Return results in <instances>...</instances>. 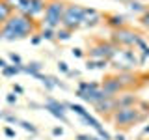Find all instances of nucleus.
<instances>
[{
    "label": "nucleus",
    "instance_id": "nucleus-1",
    "mask_svg": "<svg viewBox=\"0 0 149 140\" xmlns=\"http://www.w3.org/2000/svg\"><path fill=\"white\" fill-rule=\"evenodd\" d=\"M34 34H37L36 21L15 11L6 21V24L0 28V37L6 41H19V39H24V37H32Z\"/></svg>",
    "mask_w": 149,
    "mask_h": 140
},
{
    "label": "nucleus",
    "instance_id": "nucleus-2",
    "mask_svg": "<svg viewBox=\"0 0 149 140\" xmlns=\"http://www.w3.org/2000/svg\"><path fill=\"white\" fill-rule=\"evenodd\" d=\"M110 120L118 127H130V125L140 123L142 120H146V112H142L138 106H125V108H118L112 112Z\"/></svg>",
    "mask_w": 149,
    "mask_h": 140
},
{
    "label": "nucleus",
    "instance_id": "nucleus-3",
    "mask_svg": "<svg viewBox=\"0 0 149 140\" xmlns=\"http://www.w3.org/2000/svg\"><path fill=\"white\" fill-rule=\"evenodd\" d=\"M63 9H65V2H62V0H49L45 6V11H43V22L41 24L47 28H52V30L60 28L62 26Z\"/></svg>",
    "mask_w": 149,
    "mask_h": 140
},
{
    "label": "nucleus",
    "instance_id": "nucleus-4",
    "mask_svg": "<svg viewBox=\"0 0 149 140\" xmlns=\"http://www.w3.org/2000/svg\"><path fill=\"white\" fill-rule=\"evenodd\" d=\"M108 62H114V67L119 71H130L136 64H140V58L136 56V50L130 49H116L110 56Z\"/></svg>",
    "mask_w": 149,
    "mask_h": 140
},
{
    "label": "nucleus",
    "instance_id": "nucleus-5",
    "mask_svg": "<svg viewBox=\"0 0 149 140\" xmlns=\"http://www.w3.org/2000/svg\"><path fill=\"white\" fill-rule=\"evenodd\" d=\"M82 15H84V8L78 6V4H65L63 15H62V28H67V30H78L82 22Z\"/></svg>",
    "mask_w": 149,
    "mask_h": 140
},
{
    "label": "nucleus",
    "instance_id": "nucleus-6",
    "mask_svg": "<svg viewBox=\"0 0 149 140\" xmlns=\"http://www.w3.org/2000/svg\"><path fill=\"white\" fill-rule=\"evenodd\" d=\"M138 34L134 30H129L127 26L125 28H119V30H112V41L114 45L118 47H123V49H130V47L136 45V39H138Z\"/></svg>",
    "mask_w": 149,
    "mask_h": 140
},
{
    "label": "nucleus",
    "instance_id": "nucleus-7",
    "mask_svg": "<svg viewBox=\"0 0 149 140\" xmlns=\"http://www.w3.org/2000/svg\"><path fill=\"white\" fill-rule=\"evenodd\" d=\"M47 2H49V0H22V4L19 6V9L15 13H21V15H26L30 19H36V17L43 15Z\"/></svg>",
    "mask_w": 149,
    "mask_h": 140
},
{
    "label": "nucleus",
    "instance_id": "nucleus-8",
    "mask_svg": "<svg viewBox=\"0 0 149 140\" xmlns=\"http://www.w3.org/2000/svg\"><path fill=\"white\" fill-rule=\"evenodd\" d=\"M118 49L114 43H106V41H99L97 45H93L90 49L91 60H110V56L114 54V50Z\"/></svg>",
    "mask_w": 149,
    "mask_h": 140
},
{
    "label": "nucleus",
    "instance_id": "nucleus-9",
    "mask_svg": "<svg viewBox=\"0 0 149 140\" xmlns=\"http://www.w3.org/2000/svg\"><path fill=\"white\" fill-rule=\"evenodd\" d=\"M45 110H49L50 114L54 116V118H58V120H62L63 123H67V116H65V103H60V101H56V99H52V97H49L47 99V103H45Z\"/></svg>",
    "mask_w": 149,
    "mask_h": 140
},
{
    "label": "nucleus",
    "instance_id": "nucleus-10",
    "mask_svg": "<svg viewBox=\"0 0 149 140\" xmlns=\"http://www.w3.org/2000/svg\"><path fill=\"white\" fill-rule=\"evenodd\" d=\"M101 21H102V15L95 8H84L80 28H95L97 24H101Z\"/></svg>",
    "mask_w": 149,
    "mask_h": 140
},
{
    "label": "nucleus",
    "instance_id": "nucleus-11",
    "mask_svg": "<svg viewBox=\"0 0 149 140\" xmlns=\"http://www.w3.org/2000/svg\"><path fill=\"white\" fill-rule=\"evenodd\" d=\"M77 95L80 97L82 101L90 103V105H97L99 101L106 99V97H110L108 93H104L101 88H97V90H77Z\"/></svg>",
    "mask_w": 149,
    "mask_h": 140
},
{
    "label": "nucleus",
    "instance_id": "nucleus-12",
    "mask_svg": "<svg viewBox=\"0 0 149 140\" xmlns=\"http://www.w3.org/2000/svg\"><path fill=\"white\" fill-rule=\"evenodd\" d=\"M101 90L104 93H108L110 97H116V95H119V93L123 92V88H121V84H119V80L116 77H108L104 82H102Z\"/></svg>",
    "mask_w": 149,
    "mask_h": 140
},
{
    "label": "nucleus",
    "instance_id": "nucleus-13",
    "mask_svg": "<svg viewBox=\"0 0 149 140\" xmlns=\"http://www.w3.org/2000/svg\"><path fill=\"white\" fill-rule=\"evenodd\" d=\"M114 103H116V110L125 108V106H136L138 105V97L132 95V93H121V95L114 97Z\"/></svg>",
    "mask_w": 149,
    "mask_h": 140
},
{
    "label": "nucleus",
    "instance_id": "nucleus-14",
    "mask_svg": "<svg viewBox=\"0 0 149 140\" xmlns=\"http://www.w3.org/2000/svg\"><path fill=\"white\" fill-rule=\"evenodd\" d=\"M93 106H95V110L99 112V114H102V116H112V112L116 110L114 97H106V99L99 101L97 105H93Z\"/></svg>",
    "mask_w": 149,
    "mask_h": 140
},
{
    "label": "nucleus",
    "instance_id": "nucleus-15",
    "mask_svg": "<svg viewBox=\"0 0 149 140\" xmlns=\"http://www.w3.org/2000/svg\"><path fill=\"white\" fill-rule=\"evenodd\" d=\"M116 78L119 80V84H121V88H123V90H127V88H132V86H136V82H138L136 75H132L130 71H119L118 75H116Z\"/></svg>",
    "mask_w": 149,
    "mask_h": 140
},
{
    "label": "nucleus",
    "instance_id": "nucleus-16",
    "mask_svg": "<svg viewBox=\"0 0 149 140\" xmlns=\"http://www.w3.org/2000/svg\"><path fill=\"white\" fill-rule=\"evenodd\" d=\"M104 21H106V24H108L112 30H119V28H125V24H127V17H125V15H119V13L106 15Z\"/></svg>",
    "mask_w": 149,
    "mask_h": 140
},
{
    "label": "nucleus",
    "instance_id": "nucleus-17",
    "mask_svg": "<svg viewBox=\"0 0 149 140\" xmlns=\"http://www.w3.org/2000/svg\"><path fill=\"white\" fill-rule=\"evenodd\" d=\"M134 47L142 52V56H140V64H143V62H146V58H149V45H147V41L142 39V37H138Z\"/></svg>",
    "mask_w": 149,
    "mask_h": 140
},
{
    "label": "nucleus",
    "instance_id": "nucleus-18",
    "mask_svg": "<svg viewBox=\"0 0 149 140\" xmlns=\"http://www.w3.org/2000/svg\"><path fill=\"white\" fill-rule=\"evenodd\" d=\"M11 13H13V9L9 8L8 4L4 2V0H0V28L6 24V21L11 17Z\"/></svg>",
    "mask_w": 149,
    "mask_h": 140
},
{
    "label": "nucleus",
    "instance_id": "nucleus-19",
    "mask_svg": "<svg viewBox=\"0 0 149 140\" xmlns=\"http://www.w3.org/2000/svg\"><path fill=\"white\" fill-rule=\"evenodd\" d=\"M127 8L130 9V11H134V13H140V15H142V13L147 9V6L142 2V0H129V2H127Z\"/></svg>",
    "mask_w": 149,
    "mask_h": 140
},
{
    "label": "nucleus",
    "instance_id": "nucleus-20",
    "mask_svg": "<svg viewBox=\"0 0 149 140\" xmlns=\"http://www.w3.org/2000/svg\"><path fill=\"white\" fill-rule=\"evenodd\" d=\"M71 36H73V32L71 30H67V28H56V34H54V39H58V41H67V39H71Z\"/></svg>",
    "mask_w": 149,
    "mask_h": 140
},
{
    "label": "nucleus",
    "instance_id": "nucleus-21",
    "mask_svg": "<svg viewBox=\"0 0 149 140\" xmlns=\"http://www.w3.org/2000/svg\"><path fill=\"white\" fill-rule=\"evenodd\" d=\"M108 67V60H88L86 69H106Z\"/></svg>",
    "mask_w": 149,
    "mask_h": 140
},
{
    "label": "nucleus",
    "instance_id": "nucleus-22",
    "mask_svg": "<svg viewBox=\"0 0 149 140\" xmlns=\"http://www.w3.org/2000/svg\"><path fill=\"white\" fill-rule=\"evenodd\" d=\"M65 106H67V108H71V110L74 112V114H77V116H80V118H84V116H88V114H90V112L84 108L82 105H74V103H65Z\"/></svg>",
    "mask_w": 149,
    "mask_h": 140
},
{
    "label": "nucleus",
    "instance_id": "nucleus-23",
    "mask_svg": "<svg viewBox=\"0 0 149 140\" xmlns=\"http://www.w3.org/2000/svg\"><path fill=\"white\" fill-rule=\"evenodd\" d=\"M22 71L34 77V75H37V73L41 71V64H39V62H30V64L26 65V67H22Z\"/></svg>",
    "mask_w": 149,
    "mask_h": 140
},
{
    "label": "nucleus",
    "instance_id": "nucleus-24",
    "mask_svg": "<svg viewBox=\"0 0 149 140\" xmlns=\"http://www.w3.org/2000/svg\"><path fill=\"white\" fill-rule=\"evenodd\" d=\"M21 71H22V65H9V64L2 69V73L6 75V77H13V75H17Z\"/></svg>",
    "mask_w": 149,
    "mask_h": 140
},
{
    "label": "nucleus",
    "instance_id": "nucleus-25",
    "mask_svg": "<svg viewBox=\"0 0 149 140\" xmlns=\"http://www.w3.org/2000/svg\"><path fill=\"white\" fill-rule=\"evenodd\" d=\"M54 34H56V30L43 26V28H41V32H39V37H41V39H47V41H50V39H54Z\"/></svg>",
    "mask_w": 149,
    "mask_h": 140
},
{
    "label": "nucleus",
    "instance_id": "nucleus-26",
    "mask_svg": "<svg viewBox=\"0 0 149 140\" xmlns=\"http://www.w3.org/2000/svg\"><path fill=\"white\" fill-rule=\"evenodd\" d=\"M80 120H82V121H86V123L90 125V127H93V129H95V131H99V129H102V127H101V123H99V121H97L95 118H93L91 114L84 116V118H80Z\"/></svg>",
    "mask_w": 149,
    "mask_h": 140
},
{
    "label": "nucleus",
    "instance_id": "nucleus-27",
    "mask_svg": "<svg viewBox=\"0 0 149 140\" xmlns=\"http://www.w3.org/2000/svg\"><path fill=\"white\" fill-rule=\"evenodd\" d=\"M19 125H21L24 131H28V133H32V134H37V129H36V125L34 123H30V121H24V120H19Z\"/></svg>",
    "mask_w": 149,
    "mask_h": 140
},
{
    "label": "nucleus",
    "instance_id": "nucleus-28",
    "mask_svg": "<svg viewBox=\"0 0 149 140\" xmlns=\"http://www.w3.org/2000/svg\"><path fill=\"white\" fill-rule=\"evenodd\" d=\"M97 88H101L97 82H78V90H97Z\"/></svg>",
    "mask_w": 149,
    "mask_h": 140
},
{
    "label": "nucleus",
    "instance_id": "nucleus-29",
    "mask_svg": "<svg viewBox=\"0 0 149 140\" xmlns=\"http://www.w3.org/2000/svg\"><path fill=\"white\" fill-rule=\"evenodd\" d=\"M140 24L146 28V30H149V8L142 13V15H140Z\"/></svg>",
    "mask_w": 149,
    "mask_h": 140
},
{
    "label": "nucleus",
    "instance_id": "nucleus-30",
    "mask_svg": "<svg viewBox=\"0 0 149 140\" xmlns=\"http://www.w3.org/2000/svg\"><path fill=\"white\" fill-rule=\"evenodd\" d=\"M4 2H6L8 6L13 9V11H17V9H19V6L22 4V0H4Z\"/></svg>",
    "mask_w": 149,
    "mask_h": 140
},
{
    "label": "nucleus",
    "instance_id": "nucleus-31",
    "mask_svg": "<svg viewBox=\"0 0 149 140\" xmlns=\"http://www.w3.org/2000/svg\"><path fill=\"white\" fill-rule=\"evenodd\" d=\"M9 60L13 62V65H22V60H21V56L15 54V52H9Z\"/></svg>",
    "mask_w": 149,
    "mask_h": 140
},
{
    "label": "nucleus",
    "instance_id": "nucleus-32",
    "mask_svg": "<svg viewBox=\"0 0 149 140\" xmlns=\"http://www.w3.org/2000/svg\"><path fill=\"white\" fill-rule=\"evenodd\" d=\"M97 134H99V138H102V140H112V134L106 133L104 129H99V131H97Z\"/></svg>",
    "mask_w": 149,
    "mask_h": 140
},
{
    "label": "nucleus",
    "instance_id": "nucleus-33",
    "mask_svg": "<svg viewBox=\"0 0 149 140\" xmlns=\"http://www.w3.org/2000/svg\"><path fill=\"white\" fill-rule=\"evenodd\" d=\"M58 69H60L62 73H65V75L69 73V65L65 64V62H58Z\"/></svg>",
    "mask_w": 149,
    "mask_h": 140
},
{
    "label": "nucleus",
    "instance_id": "nucleus-34",
    "mask_svg": "<svg viewBox=\"0 0 149 140\" xmlns=\"http://www.w3.org/2000/svg\"><path fill=\"white\" fill-rule=\"evenodd\" d=\"M30 41H32V45H39V43H41V41H43V39H41V37H39V34H34V36L30 37Z\"/></svg>",
    "mask_w": 149,
    "mask_h": 140
},
{
    "label": "nucleus",
    "instance_id": "nucleus-35",
    "mask_svg": "<svg viewBox=\"0 0 149 140\" xmlns=\"http://www.w3.org/2000/svg\"><path fill=\"white\" fill-rule=\"evenodd\" d=\"M4 134L9 136V138H15V131H13L11 127H6V129H4Z\"/></svg>",
    "mask_w": 149,
    "mask_h": 140
},
{
    "label": "nucleus",
    "instance_id": "nucleus-36",
    "mask_svg": "<svg viewBox=\"0 0 149 140\" xmlns=\"http://www.w3.org/2000/svg\"><path fill=\"white\" fill-rule=\"evenodd\" d=\"M71 54L74 56V58H82V56H84L82 49H73V50H71Z\"/></svg>",
    "mask_w": 149,
    "mask_h": 140
},
{
    "label": "nucleus",
    "instance_id": "nucleus-37",
    "mask_svg": "<svg viewBox=\"0 0 149 140\" xmlns=\"http://www.w3.org/2000/svg\"><path fill=\"white\" fill-rule=\"evenodd\" d=\"M6 101L9 103V105H15V103H17V95H13V93H9V95L6 97Z\"/></svg>",
    "mask_w": 149,
    "mask_h": 140
},
{
    "label": "nucleus",
    "instance_id": "nucleus-38",
    "mask_svg": "<svg viewBox=\"0 0 149 140\" xmlns=\"http://www.w3.org/2000/svg\"><path fill=\"white\" fill-rule=\"evenodd\" d=\"M52 134H54V136H62V134H63V129L62 127H54L52 129Z\"/></svg>",
    "mask_w": 149,
    "mask_h": 140
},
{
    "label": "nucleus",
    "instance_id": "nucleus-39",
    "mask_svg": "<svg viewBox=\"0 0 149 140\" xmlns=\"http://www.w3.org/2000/svg\"><path fill=\"white\" fill-rule=\"evenodd\" d=\"M13 92H17V93H22L24 90H22V86H19V84H13Z\"/></svg>",
    "mask_w": 149,
    "mask_h": 140
},
{
    "label": "nucleus",
    "instance_id": "nucleus-40",
    "mask_svg": "<svg viewBox=\"0 0 149 140\" xmlns=\"http://www.w3.org/2000/svg\"><path fill=\"white\" fill-rule=\"evenodd\" d=\"M77 140H91V136H88V134H77Z\"/></svg>",
    "mask_w": 149,
    "mask_h": 140
},
{
    "label": "nucleus",
    "instance_id": "nucleus-41",
    "mask_svg": "<svg viewBox=\"0 0 149 140\" xmlns=\"http://www.w3.org/2000/svg\"><path fill=\"white\" fill-rule=\"evenodd\" d=\"M78 75H80V73H78V71H71V69H69L67 77H78Z\"/></svg>",
    "mask_w": 149,
    "mask_h": 140
},
{
    "label": "nucleus",
    "instance_id": "nucleus-42",
    "mask_svg": "<svg viewBox=\"0 0 149 140\" xmlns=\"http://www.w3.org/2000/svg\"><path fill=\"white\" fill-rule=\"evenodd\" d=\"M6 65H8V62H6V60H2V58H0V69H4Z\"/></svg>",
    "mask_w": 149,
    "mask_h": 140
},
{
    "label": "nucleus",
    "instance_id": "nucleus-43",
    "mask_svg": "<svg viewBox=\"0 0 149 140\" xmlns=\"http://www.w3.org/2000/svg\"><path fill=\"white\" fill-rule=\"evenodd\" d=\"M114 138H116V140H125V136H123V134H119V133H118V134H116V136H114Z\"/></svg>",
    "mask_w": 149,
    "mask_h": 140
},
{
    "label": "nucleus",
    "instance_id": "nucleus-44",
    "mask_svg": "<svg viewBox=\"0 0 149 140\" xmlns=\"http://www.w3.org/2000/svg\"><path fill=\"white\" fill-rule=\"evenodd\" d=\"M143 134H149V123L146 125V127H143Z\"/></svg>",
    "mask_w": 149,
    "mask_h": 140
},
{
    "label": "nucleus",
    "instance_id": "nucleus-45",
    "mask_svg": "<svg viewBox=\"0 0 149 140\" xmlns=\"http://www.w3.org/2000/svg\"><path fill=\"white\" fill-rule=\"evenodd\" d=\"M116 2H125V4H127V2H129V0H116Z\"/></svg>",
    "mask_w": 149,
    "mask_h": 140
},
{
    "label": "nucleus",
    "instance_id": "nucleus-46",
    "mask_svg": "<svg viewBox=\"0 0 149 140\" xmlns=\"http://www.w3.org/2000/svg\"><path fill=\"white\" fill-rule=\"evenodd\" d=\"M91 140H102V138H97V136H91Z\"/></svg>",
    "mask_w": 149,
    "mask_h": 140
},
{
    "label": "nucleus",
    "instance_id": "nucleus-47",
    "mask_svg": "<svg viewBox=\"0 0 149 140\" xmlns=\"http://www.w3.org/2000/svg\"><path fill=\"white\" fill-rule=\"evenodd\" d=\"M0 39H2V37H0Z\"/></svg>",
    "mask_w": 149,
    "mask_h": 140
}]
</instances>
